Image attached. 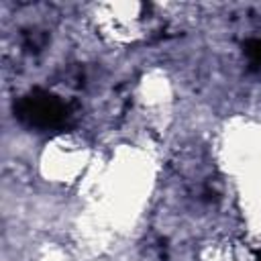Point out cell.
Listing matches in <instances>:
<instances>
[{"mask_svg": "<svg viewBox=\"0 0 261 261\" xmlns=\"http://www.w3.org/2000/svg\"><path fill=\"white\" fill-rule=\"evenodd\" d=\"M14 116L29 128L59 133L75 122V106L47 90H31L14 102Z\"/></svg>", "mask_w": 261, "mask_h": 261, "instance_id": "cell-1", "label": "cell"}, {"mask_svg": "<svg viewBox=\"0 0 261 261\" xmlns=\"http://www.w3.org/2000/svg\"><path fill=\"white\" fill-rule=\"evenodd\" d=\"M245 53H247L251 65H255V67L261 69V37L249 39L247 45H245Z\"/></svg>", "mask_w": 261, "mask_h": 261, "instance_id": "cell-2", "label": "cell"}, {"mask_svg": "<svg viewBox=\"0 0 261 261\" xmlns=\"http://www.w3.org/2000/svg\"><path fill=\"white\" fill-rule=\"evenodd\" d=\"M43 45H45V37H43L39 31H29V33H27V37H24V47H27V49L39 51Z\"/></svg>", "mask_w": 261, "mask_h": 261, "instance_id": "cell-3", "label": "cell"}]
</instances>
